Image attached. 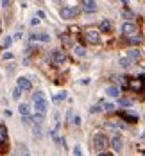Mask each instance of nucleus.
Returning <instances> with one entry per match:
<instances>
[{
  "label": "nucleus",
  "instance_id": "obj_24",
  "mask_svg": "<svg viewBox=\"0 0 145 156\" xmlns=\"http://www.w3.org/2000/svg\"><path fill=\"white\" fill-rule=\"evenodd\" d=\"M20 93H21V88H20V86H16V88L13 90V99H16V100H18V99H20Z\"/></svg>",
  "mask_w": 145,
  "mask_h": 156
},
{
  "label": "nucleus",
  "instance_id": "obj_14",
  "mask_svg": "<svg viewBox=\"0 0 145 156\" xmlns=\"http://www.w3.org/2000/svg\"><path fill=\"white\" fill-rule=\"evenodd\" d=\"M106 93H107L109 97H118V93H120V92H118V88H117V86H107V88H106Z\"/></svg>",
  "mask_w": 145,
  "mask_h": 156
},
{
  "label": "nucleus",
  "instance_id": "obj_34",
  "mask_svg": "<svg viewBox=\"0 0 145 156\" xmlns=\"http://www.w3.org/2000/svg\"><path fill=\"white\" fill-rule=\"evenodd\" d=\"M106 127H107V129H117V124H115V122H107Z\"/></svg>",
  "mask_w": 145,
  "mask_h": 156
},
{
  "label": "nucleus",
  "instance_id": "obj_26",
  "mask_svg": "<svg viewBox=\"0 0 145 156\" xmlns=\"http://www.w3.org/2000/svg\"><path fill=\"white\" fill-rule=\"evenodd\" d=\"M129 39H131V43H142V36H129Z\"/></svg>",
  "mask_w": 145,
  "mask_h": 156
},
{
  "label": "nucleus",
  "instance_id": "obj_19",
  "mask_svg": "<svg viewBox=\"0 0 145 156\" xmlns=\"http://www.w3.org/2000/svg\"><path fill=\"white\" fill-rule=\"evenodd\" d=\"M109 29H111V22H109V20H102V22H101V31H102V32H107Z\"/></svg>",
  "mask_w": 145,
  "mask_h": 156
},
{
  "label": "nucleus",
  "instance_id": "obj_35",
  "mask_svg": "<svg viewBox=\"0 0 145 156\" xmlns=\"http://www.w3.org/2000/svg\"><path fill=\"white\" fill-rule=\"evenodd\" d=\"M74 124L79 126V124H81V117H74Z\"/></svg>",
  "mask_w": 145,
  "mask_h": 156
},
{
  "label": "nucleus",
  "instance_id": "obj_17",
  "mask_svg": "<svg viewBox=\"0 0 145 156\" xmlns=\"http://www.w3.org/2000/svg\"><path fill=\"white\" fill-rule=\"evenodd\" d=\"M101 106H102L104 111H113V110H115V104H113V102H107V100L101 102Z\"/></svg>",
  "mask_w": 145,
  "mask_h": 156
},
{
  "label": "nucleus",
  "instance_id": "obj_7",
  "mask_svg": "<svg viewBox=\"0 0 145 156\" xmlns=\"http://www.w3.org/2000/svg\"><path fill=\"white\" fill-rule=\"evenodd\" d=\"M136 31H138V27L134 23H131V22H125L124 25H122V32H124L125 36H133V34H136Z\"/></svg>",
  "mask_w": 145,
  "mask_h": 156
},
{
  "label": "nucleus",
  "instance_id": "obj_38",
  "mask_svg": "<svg viewBox=\"0 0 145 156\" xmlns=\"http://www.w3.org/2000/svg\"><path fill=\"white\" fill-rule=\"evenodd\" d=\"M142 138H143V140H145V131H143V133H142Z\"/></svg>",
  "mask_w": 145,
  "mask_h": 156
},
{
  "label": "nucleus",
  "instance_id": "obj_30",
  "mask_svg": "<svg viewBox=\"0 0 145 156\" xmlns=\"http://www.w3.org/2000/svg\"><path fill=\"white\" fill-rule=\"evenodd\" d=\"M101 110H102V106H91L90 108V113H99Z\"/></svg>",
  "mask_w": 145,
  "mask_h": 156
},
{
  "label": "nucleus",
  "instance_id": "obj_8",
  "mask_svg": "<svg viewBox=\"0 0 145 156\" xmlns=\"http://www.w3.org/2000/svg\"><path fill=\"white\" fill-rule=\"evenodd\" d=\"M75 15H77V11L74 7H63L61 9V18H64V20H72Z\"/></svg>",
  "mask_w": 145,
  "mask_h": 156
},
{
  "label": "nucleus",
  "instance_id": "obj_29",
  "mask_svg": "<svg viewBox=\"0 0 145 156\" xmlns=\"http://www.w3.org/2000/svg\"><path fill=\"white\" fill-rule=\"evenodd\" d=\"M122 16H124V18H134V13H131V11H124V13H122Z\"/></svg>",
  "mask_w": 145,
  "mask_h": 156
},
{
  "label": "nucleus",
  "instance_id": "obj_21",
  "mask_svg": "<svg viewBox=\"0 0 145 156\" xmlns=\"http://www.w3.org/2000/svg\"><path fill=\"white\" fill-rule=\"evenodd\" d=\"M120 66H122V68H129V66H131V59L129 58H120Z\"/></svg>",
  "mask_w": 145,
  "mask_h": 156
},
{
  "label": "nucleus",
  "instance_id": "obj_9",
  "mask_svg": "<svg viewBox=\"0 0 145 156\" xmlns=\"http://www.w3.org/2000/svg\"><path fill=\"white\" fill-rule=\"evenodd\" d=\"M31 39H32V41H43V43H48V41H50V36H48L47 32H34V34H31Z\"/></svg>",
  "mask_w": 145,
  "mask_h": 156
},
{
  "label": "nucleus",
  "instance_id": "obj_11",
  "mask_svg": "<svg viewBox=\"0 0 145 156\" xmlns=\"http://www.w3.org/2000/svg\"><path fill=\"white\" fill-rule=\"evenodd\" d=\"M18 86H20L21 90L29 92V90L32 88V83H31V81H29L27 77H18Z\"/></svg>",
  "mask_w": 145,
  "mask_h": 156
},
{
  "label": "nucleus",
  "instance_id": "obj_12",
  "mask_svg": "<svg viewBox=\"0 0 145 156\" xmlns=\"http://www.w3.org/2000/svg\"><path fill=\"white\" fill-rule=\"evenodd\" d=\"M122 118H125V120L131 122V124L138 122V115H134V113H131V111H122Z\"/></svg>",
  "mask_w": 145,
  "mask_h": 156
},
{
  "label": "nucleus",
  "instance_id": "obj_1",
  "mask_svg": "<svg viewBox=\"0 0 145 156\" xmlns=\"http://www.w3.org/2000/svg\"><path fill=\"white\" fill-rule=\"evenodd\" d=\"M32 102H34L36 111L45 113V111H47V108H48V102H47V97H45V93H43V92H34V93H32Z\"/></svg>",
  "mask_w": 145,
  "mask_h": 156
},
{
  "label": "nucleus",
  "instance_id": "obj_5",
  "mask_svg": "<svg viewBox=\"0 0 145 156\" xmlns=\"http://www.w3.org/2000/svg\"><path fill=\"white\" fill-rule=\"evenodd\" d=\"M109 144H111V147H113L115 153H122V145H124V142H122V137H120V135H113V138L109 140Z\"/></svg>",
  "mask_w": 145,
  "mask_h": 156
},
{
  "label": "nucleus",
  "instance_id": "obj_2",
  "mask_svg": "<svg viewBox=\"0 0 145 156\" xmlns=\"http://www.w3.org/2000/svg\"><path fill=\"white\" fill-rule=\"evenodd\" d=\"M93 149H95V153H104V149L107 147V137L104 135V133H97V135H93Z\"/></svg>",
  "mask_w": 145,
  "mask_h": 156
},
{
  "label": "nucleus",
  "instance_id": "obj_22",
  "mask_svg": "<svg viewBox=\"0 0 145 156\" xmlns=\"http://www.w3.org/2000/svg\"><path fill=\"white\" fill-rule=\"evenodd\" d=\"M11 43H13V38H9V36H5V38L2 39V47H5V49H7Z\"/></svg>",
  "mask_w": 145,
  "mask_h": 156
},
{
  "label": "nucleus",
  "instance_id": "obj_28",
  "mask_svg": "<svg viewBox=\"0 0 145 156\" xmlns=\"http://www.w3.org/2000/svg\"><path fill=\"white\" fill-rule=\"evenodd\" d=\"M40 126H41V124H36V126H34V135H36V137H41V127H40Z\"/></svg>",
  "mask_w": 145,
  "mask_h": 156
},
{
  "label": "nucleus",
  "instance_id": "obj_27",
  "mask_svg": "<svg viewBox=\"0 0 145 156\" xmlns=\"http://www.w3.org/2000/svg\"><path fill=\"white\" fill-rule=\"evenodd\" d=\"M68 31H70V32H74V34H79V32H81L77 25H70V27H68Z\"/></svg>",
  "mask_w": 145,
  "mask_h": 156
},
{
  "label": "nucleus",
  "instance_id": "obj_13",
  "mask_svg": "<svg viewBox=\"0 0 145 156\" xmlns=\"http://www.w3.org/2000/svg\"><path fill=\"white\" fill-rule=\"evenodd\" d=\"M7 142V129L4 124H0V145H4Z\"/></svg>",
  "mask_w": 145,
  "mask_h": 156
},
{
  "label": "nucleus",
  "instance_id": "obj_32",
  "mask_svg": "<svg viewBox=\"0 0 145 156\" xmlns=\"http://www.w3.org/2000/svg\"><path fill=\"white\" fill-rule=\"evenodd\" d=\"M72 153H74V154H75V156H79V154H81V153H83V151H81V145H75Z\"/></svg>",
  "mask_w": 145,
  "mask_h": 156
},
{
  "label": "nucleus",
  "instance_id": "obj_3",
  "mask_svg": "<svg viewBox=\"0 0 145 156\" xmlns=\"http://www.w3.org/2000/svg\"><path fill=\"white\" fill-rule=\"evenodd\" d=\"M127 88H131L134 92H142V90H145V79L143 77L127 79Z\"/></svg>",
  "mask_w": 145,
  "mask_h": 156
},
{
  "label": "nucleus",
  "instance_id": "obj_36",
  "mask_svg": "<svg viewBox=\"0 0 145 156\" xmlns=\"http://www.w3.org/2000/svg\"><path fill=\"white\" fill-rule=\"evenodd\" d=\"M31 23H32V25H38V23H40V20H38V18H32V20H31Z\"/></svg>",
  "mask_w": 145,
  "mask_h": 156
},
{
  "label": "nucleus",
  "instance_id": "obj_4",
  "mask_svg": "<svg viewBox=\"0 0 145 156\" xmlns=\"http://www.w3.org/2000/svg\"><path fill=\"white\" fill-rule=\"evenodd\" d=\"M52 63L54 65H64L66 63V54L63 52V50H59V49H56V50H52Z\"/></svg>",
  "mask_w": 145,
  "mask_h": 156
},
{
  "label": "nucleus",
  "instance_id": "obj_10",
  "mask_svg": "<svg viewBox=\"0 0 145 156\" xmlns=\"http://www.w3.org/2000/svg\"><path fill=\"white\" fill-rule=\"evenodd\" d=\"M83 11L86 13H93L95 9H97V4H95V0H83Z\"/></svg>",
  "mask_w": 145,
  "mask_h": 156
},
{
  "label": "nucleus",
  "instance_id": "obj_37",
  "mask_svg": "<svg viewBox=\"0 0 145 156\" xmlns=\"http://www.w3.org/2000/svg\"><path fill=\"white\" fill-rule=\"evenodd\" d=\"M9 2H11V0H2V5H7Z\"/></svg>",
  "mask_w": 145,
  "mask_h": 156
},
{
  "label": "nucleus",
  "instance_id": "obj_25",
  "mask_svg": "<svg viewBox=\"0 0 145 156\" xmlns=\"http://www.w3.org/2000/svg\"><path fill=\"white\" fill-rule=\"evenodd\" d=\"M21 122H23V124H31V122H32V117H31V115H21Z\"/></svg>",
  "mask_w": 145,
  "mask_h": 156
},
{
  "label": "nucleus",
  "instance_id": "obj_33",
  "mask_svg": "<svg viewBox=\"0 0 145 156\" xmlns=\"http://www.w3.org/2000/svg\"><path fill=\"white\" fill-rule=\"evenodd\" d=\"M2 58H4V59H5V61H7V59H13V58H15V56H13L11 52H4V54H2Z\"/></svg>",
  "mask_w": 145,
  "mask_h": 156
},
{
  "label": "nucleus",
  "instance_id": "obj_23",
  "mask_svg": "<svg viewBox=\"0 0 145 156\" xmlns=\"http://www.w3.org/2000/svg\"><path fill=\"white\" fill-rule=\"evenodd\" d=\"M66 97H68V95H66V92H61L59 95H56V97H54V100H56V102H61V100H64Z\"/></svg>",
  "mask_w": 145,
  "mask_h": 156
},
{
  "label": "nucleus",
  "instance_id": "obj_6",
  "mask_svg": "<svg viewBox=\"0 0 145 156\" xmlns=\"http://www.w3.org/2000/svg\"><path fill=\"white\" fill-rule=\"evenodd\" d=\"M86 39L90 41V43H99L101 41V34H99V31H95V29H86Z\"/></svg>",
  "mask_w": 145,
  "mask_h": 156
},
{
  "label": "nucleus",
  "instance_id": "obj_15",
  "mask_svg": "<svg viewBox=\"0 0 145 156\" xmlns=\"http://www.w3.org/2000/svg\"><path fill=\"white\" fill-rule=\"evenodd\" d=\"M32 120H34V124H41L43 120H45V113L36 111V113H34V117H32Z\"/></svg>",
  "mask_w": 145,
  "mask_h": 156
},
{
  "label": "nucleus",
  "instance_id": "obj_40",
  "mask_svg": "<svg viewBox=\"0 0 145 156\" xmlns=\"http://www.w3.org/2000/svg\"><path fill=\"white\" fill-rule=\"evenodd\" d=\"M0 124H2V118H0Z\"/></svg>",
  "mask_w": 145,
  "mask_h": 156
},
{
  "label": "nucleus",
  "instance_id": "obj_18",
  "mask_svg": "<svg viewBox=\"0 0 145 156\" xmlns=\"http://www.w3.org/2000/svg\"><path fill=\"white\" fill-rule=\"evenodd\" d=\"M20 115H31V106L29 104H20Z\"/></svg>",
  "mask_w": 145,
  "mask_h": 156
},
{
  "label": "nucleus",
  "instance_id": "obj_20",
  "mask_svg": "<svg viewBox=\"0 0 145 156\" xmlns=\"http://www.w3.org/2000/svg\"><path fill=\"white\" fill-rule=\"evenodd\" d=\"M74 52H75V56H84V54H86L84 47H81V45H75V47H74Z\"/></svg>",
  "mask_w": 145,
  "mask_h": 156
},
{
  "label": "nucleus",
  "instance_id": "obj_31",
  "mask_svg": "<svg viewBox=\"0 0 145 156\" xmlns=\"http://www.w3.org/2000/svg\"><path fill=\"white\" fill-rule=\"evenodd\" d=\"M120 106H122V108H127V106H131V100H127V99H122V100H120Z\"/></svg>",
  "mask_w": 145,
  "mask_h": 156
},
{
  "label": "nucleus",
  "instance_id": "obj_39",
  "mask_svg": "<svg viewBox=\"0 0 145 156\" xmlns=\"http://www.w3.org/2000/svg\"><path fill=\"white\" fill-rule=\"evenodd\" d=\"M122 2H124V4H127V2H129V0H122Z\"/></svg>",
  "mask_w": 145,
  "mask_h": 156
},
{
  "label": "nucleus",
  "instance_id": "obj_16",
  "mask_svg": "<svg viewBox=\"0 0 145 156\" xmlns=\"http://www.w3.org/2000/svg\"><path fill=\"white\" fill-rule=\"evenodd\" d=\"M127 56L131 59H138L140 58V50H138V49H129V50H127Z\"/></svg>",
  "mask_w": 145,
  "mask_h": 156
}]
</instances>
